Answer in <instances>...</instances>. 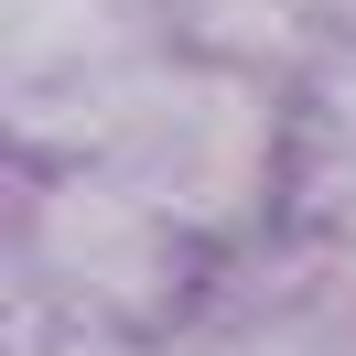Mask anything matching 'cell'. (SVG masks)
<instances>
[{"instance_id": "cell-1", "label": "cell", "mask_w": 356, "mask_h": 356, "mask_svg": "<svg viewBox=\"0 0 356 356\" xmlns=\"http://www.w3.org/2000/svg\"><path fill=\"white\" fill-rule=\"evenodd\" d=\"M87 162L130 173L152 205H173L227 259V248L270 238V205L291 195V162H302V108L259 65H216V54L152 44L140 65H119Z\"/></svg>"}, {"instance_id": "cell-2", "label": "cell", "mask_w": 356, "mask_h": 356, "mask_svg": "<svg viewBox=\"0 0 356 356\" xmlns=\"http://www.w3.org/2000/svg\"><path fill=\"white\" fill-rule=\"evenodd\" d=\"M216 281V248L152 205L108 162H33L11 205V291L54 324H108V334H184V313Z\"/></svg>"}, {"instance_id": "cell-3", "label": "cell", "mask_w": 356, "mask_h": 356, "mask_svg": "<svg viewBox=\"0 0 356 356\" xmlns=\"http://www.w3.org/2000/svg\"><path fill=\"white\" fill-rule=\"evenodd\" d=\"M173 346L184 356H356V238L270 227V238L227 248Z\"/></svg>"}, {"instance_id": "cell-4", "label": "cell", "mask_w": 356, "mask_h": 356, "mask_svg": "<svg viewBox=\"0 0 356 356\" xmlns=\"http://www.w3.org/2000/svg\"><path fill=\"white\" fill-rule=\"evenodd\" d=\"M162 44L184 54H216V65H259V76H291V65H324V11L313 0H152Z\"/></svg>"}]
</instances>
